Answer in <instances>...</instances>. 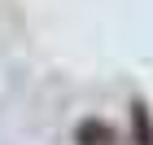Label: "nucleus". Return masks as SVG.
Returning a JSON list of instances; mask_svg holds the SVG:
<instances>
[{
	"mask_svg": "<svg viewBox=\"0 0 153 145\" xmlns=\"http://www.w3.org/2000/svg\"><path fill=\"white\" fill-rule=\"evenodd\" d=\"M131 145H153V110L144 97H131Z\"/></svg>",
	"mask_w": 153,
	"mask_h": 145,
	"instance_id": "f257e3e1",
	"label": "nucleus"
},
{
	"mask_svg": "<svg viewBox=\"0 0 153 145\" xmlns=\"http://www.w3.org/2000/svg\"><path fill=\"white\" fill-rule=\"evenodd\" d=\"M74 145H118V132L105 119H83L74 128Z\"/></svg>",
	"mask_w": 153,
	"mask_h": 145,
	"instance_id": "f03ea898",
	"label": "nucleus"
}]
</instances>
